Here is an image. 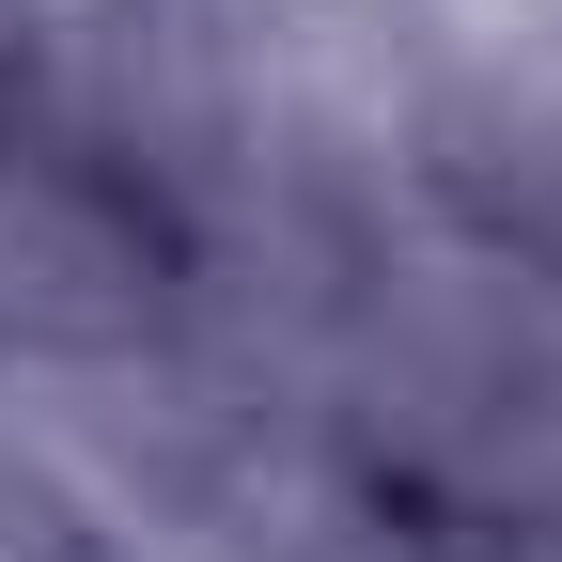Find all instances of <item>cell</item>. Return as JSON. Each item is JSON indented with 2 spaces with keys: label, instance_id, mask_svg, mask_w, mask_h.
Returning a JSON list of instances; mask_svg holds the SVG:
<instances>
[{
  "label": "cell",
  "instance_id": "1",
  "mask_svg": "<svg viewBox=\"0 0 562 562\" xmlns=\"http://www.w3.org/2000/svg\"><path fill=\"white\" fill-rule=\"evenodd\" d=\"M172 313V220L157 188L94 140H47L32 110L0 125V344H140Z\"/></svg>",
  "mask_w": 562,
  "mask_h": 562
},
{
  "label": "cell",
  "instance_id": "2",
  "mask_svg": "<svg viewBox=\"0 0 562 562\" xmlns=\"http://www.w3.org/2000/svg\"><path fill=\"white\" fill-rule=\"evenodd\" d=\"M32 110V32H16V0H0V125Z\"/></svg>",
  "mask_w": 562,
  "mask_h": 562
}]
</instances>
